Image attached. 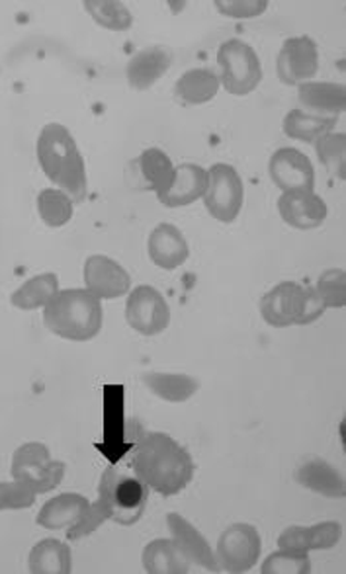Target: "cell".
I'll return each mask as SVG.
<instances>
[{"mask_svg":"<svg viewBox=\"0 0 346 574\" xmlns=\"http://www.w3.org/2000/svg\"><path fill=\"white\" fill-rule=\"evenodd\" d=\"M126 321L141 336H156L171 325V307L153 285H138L126 301Z\"/></svg>","mask_w":346,"mask_h":574,"instance_id":"obj_10","label":"cell"},{"mask_svg":"<svg viewBox=\"0 0 346 574\" xmlns=\"http://www.w3.org/2000/svg\"><path fill=\"white\" fill-rule=\"evenodd\" d=\"M191 565V561L182 555L173 540L161 538L149 541L143 549V568L149 574H188L192 571Z\"/></svg>","mask_w":346,"mask_h":574,"instance_id":"obj_26","label":"cell"},{"mask_svg":"<svg viewBox=\"0 0 346 574\" xmlns=\"http://www.w3.org/2000/svg\"><path fill=\"white\" fill-rule=\"evenodd\" d=\"M35 153L45 176L57 188L63 189L75 204L87 199V166L69 129L61 123H47L40 131Z\"/></svg>","mask_w":346,"mask_h":574,"instance_id":"obj_2","label":"cell"},{"mask_svg":"<svg viewBox=\"0 0 346 574\" xmlns=\"http://www.w3.org/2000/svg\"><path fill=\"white\" fill-rule=\"evenodd\" d=\"M143 386L151 393L166 403H186L194 394L198 393V379L188 373H161V371H149L143 376Z\"/></svg>","mask_w":346,"mask_h":574,"instance_id":"obj_23","label":"cell"},{"mask_svg":"<svg viewBox=\"0 0 346 574\" xmlns=\"http://www.w3.org/2000/svg\"><path fill=\"white\" fill-rule=\"evenodd\" d=\"M208 176L209 186L204 194V206L219 224H234L245 202L241 174L231 164L217 163L209 169Z\"/></svg>","mask_w":346,"mask_h":574,"instance_id":"obj_8","label":"cell"},{"mask_svg":"<svg viewBox=\"0 0 346 574\" xmlns=\"http://www.w3.org/2000/svg\"><path fill=\"white\" fill-rule=\"evenodd\" d=\"M295 483L321 497L333 498V500L346 497L345 477L340 475L337 467H333L331 463L320 457L307 459L295 469Z\"/></svg>","mask_w":346,"mask_h":574,"instance_id":"obj_21","label":"cell"},{"mask_svg":"<svg viewBox=\"0 0 346 574\" xmlns=\"http://www.w3.org/2000/svg\"><path fill=\"white\" fill-rule=\"evenodd\" d=\"M148 252L156 268L169 272L181 268L191 258L188 240L184 239L181 229L173 224L156 225L149 235Z\"/></svg>","mask_w":346,"mask_h":574,"instance_id":"obj_16","label":"cell"},{"mask_svg":"<svg viewBox=\"0 0 346 574\" xmlns=\"http://www.w3.org/2000/svg\"><path fill=\"white\" fill-rule=\"evenodd\" d=\"M343 538V526L338 522H321L315 526H290L278 538V548L294 551H320L333 549Z\"/></svg>","mask_w":346,"mask_h":574,"instance_id":"obj_17","label":"cell"},{"mask_svg":"<svg viewBox=\"0 0 346 574\" xmlns=\"http://www.w3.org/2000/svg\"><path fill=\"white\" fill-rule=\"evenodd\" d=\"M106 522H108V516H106L105 510L96 505V502L95 505L90 502V508H88L85 518L67 530V538H69L71 541L85 540V538H88L90 533H95L96 530Z\"/></svg>","mask_w":346,"mask_h":574,"instance_id":"obj_37","label":"cell"},{"mask_svg":"<svg viewBox=\"0 0 346 574\" xmlns=\"http://www.w3.org/2000/svg\"><path fill=\"white\" fill-rule=\"evenodd\" d=\"M88 508H90V500L87 497L77 495V492H63L42 506L35 522L40 528L50 530V532L69 530L85 518Z\"/></svg>","mask_w":346,"mask_h":574,"instance_id":"obj_18","label":"cell"},{"mask_svg":"<svg viewBox=\"0 0 346 574\" xmlns=\"http://www.w3.org/2000/svg\"><path fill=\"white\" fill-rule=\"evenodd\" d=\"M260 317L274 328L312 325L327 311L313 288L282 282L260 297Z\"/></svg>","mask_w":346,"mask_h":574,"instance_id":"obj_4","label":"cell"},{"mask_svg":"<svg viewBox=\"0 0 346 574\" xmlns=\"http://www.w3.org/2000/svg\"><path fill=\"white\" fill-rule=\"evenodd\" d=\"M131 469L163 497H176L194 479V459L186 447L163 432H148L131 450Z\"/></svg>","mask_w":346,"mask_h":574,"instance_id":"obj_1","label":"cell"},{"mask_svg":"<svg viewBox=\"0 0 346 574\" xmlns=\"http://www.w3.org/2000/svg\"><path fill=\"white\" fill-rule=\"evenodd\" d=\"M102 303L88 290H63L44 307V325L71 343H88L102 328Z\"/></svg>","mask_w":346,"mask_h":574,"instance_id":"obj_3","label":"cell"},{"mask_svg":"<svg viewBox=\"0 0 346 574\" xmlns=\"http://www.w3.org/2000/svg\"><path fill=\"white\" fill-rule=\"evenodd\" d=\"M149 487L136 475H128L118 467H106L98 483L96 505L105 510L108 520L118 526L138 523L148 508Z\"/></svg>","mask_w":346,"mask_h":574,"instance_id":"obj_5","label":"cell"},{"mask_svg":"<svg viewBox=\"0 0 346 574\" xmlns=\"http://www.w3.org/2000/svg\"><path fill=\"white\" fill-rule=\"evenodd\" d=\"M262 553L260 533L251 523H234L217 541L216 559L221 571L229 574L249 573Z\"/></svg>","mask_w":346,"mask_h":574,"instance_id":"obj_9","label":"cell"},{"mask_svg":"<svg viewBox=\"0 0 346 574\" xmlns=\"http://www.w3.org/2000/svg\"><path fill=\"white\" fill-rule=\"evenodd\" d=\"M34 490L28 489L22 483H0V512H14V510H28L35 505Z\"/></svg>","mask_w":346,"mask_h":574,"instance_id":"obj_35","label":"cell"},{"mask_svg":"<svg viewBox=\"0 0 346 574\" xmlns=\"http://www.w3.org/2000/svg\"><path fill=\"white\" fill-rule=\"evenodd\" d=\"M136 166H138L141 181L145 182V189H153L156 197L163 196L166 194V189L171 188L176 166L165 151H161L156 147L145 149L143 153L139 154Z\"/></svg>","mask_w":346,"mask_h":574,"instance_id":"obj_24","label":"cell"},{"mask_svg":"<svg viewBox=\"0 0 346 574\" xmlns=\"http://www.w3.org/2000/svg\"><path fill=\"white\" fill-rule=\"evenodd\" d=\"M28 571L32 574H69L73 571L69 545L60 540L35 543L28 557Z\"/></svg>","mask_w":346,"mask_h":574,"instance_id":"obj_27","label":"cell"},{"mask_svg":"<svg viewBox=\"0 0 346 574\" xmlns=\"http://www.w3.org/2000/svg\"><path fill=\"white\" fill-rule=\"evenodd\" d=\"M315 151H317L320 163L323 164L325 169H329L331 172H335V176H337L338 181H345V133H340V131H329L327 136H323V138L315 141Z\"/></svg>","mask_w":346,"mask_h":574,"instance_id":"obj_32","label":"cell"},{"mask_svg":"<svg viewBox=\"0 0 346 574\" xmlns=\"http://www.w3.org/2000/svg\"><path fill=\"white\" fill-rule=\"evenodd\" d=\"M277 206L282 221L298 231L317 229L329 215V207L323 197L315 194V189L282 192Z\"/></svg>","mask_w":346,"mask_h":574,"instance_id":"obj_12","label":"cell"},{"mask_svg":"<svg viewBox=\"0 0 346 574\" xmlns=\"http://www.w3.org/2000/svg\"><path fill=\"white\" fill-rule=\"evenodd\" d=\"M298 100L302 104L303 112L338 120V116L345 112L346 108L345 85L310 80L298 86Z\"/></svg>","mask_w":346,"mask_h":574,"instance_id":"obj_19","label":"cell"},{"mask_svg":"<svg viewBox=\"0 0 346 574\" xmlns=\"http://www.w3.org/2000/svg\"><path fill=\"white\" fill-rule=\"evenodd\" d=\"M85 9L96 24L106 28V30L126 32L133 26V17H131L130 9L120 0H87Z\"/></svg>","mask_w":346,"mask_h":574,"instance_id":"obj_31","label":"cell"},{"mask_svg":"<svg viewBox=\"0 0 346 574\" xmlns=\"http://www.w3.org/2000/svg\"><path fill=\"white\" fill-rule=\"evenodd\" d=\"M173 65V53L163 45L145 47L131 57L126 75L136 90H149L156 85L161 78L165 77L166 71Z\"/></svg>","mask_w":346,"mask_h":574,"instance_id":"obj_20","label":"cell"},{"mask_svg":"<svg viewBox=\"0 0 346 574\" xmlns=\"http://www.w3.org/2000/svg\"><path fill=\"white\" fill-rule=\"evenodd\" d=\"M85 285L98 300H118L131 292V275L105 254H93L85 262Z\"/></svg>","mask_w":346,"mask_h":574,"instance_id":"obj_13","label":"cell"},{"mask_svg":"<svg viewBox=\"0 0 346 574\" xmlns=\"http://www.w3.org/2000/svg\"><path fill=\"white\" fill-rule=\"evenodd\" d=\"M269 174L282 192L315 189L312 159L294 147H282L270 156Z\"/></svg>","mask_w":346,"mask_h":574,"instance_id":"obj_14","label":"cell"},{"mask_svg":"<svg viewBox=\"0 0 346 574\" xmlns=\"http://www.w3.org/2000/svg\"><path fill=\"white\" fill-rule=\"evenodd\" d=\"M60 292L57 274L45 272L22 283L17 292L10 295V303L22 311H35V308H44Z\"/></svg>","mask_w":346,"mask_h":574,"instance_id":"obj_28","label":"cell"},{"mask_svg":"<svg viewBox=\"0 0 346 574\" xmlns=\"http://www.w3.org/2000/svg\"><path fill=\"white\" fill-rule=\"evenodd\" d=\"M262 574H310L312 573V559L305 551L294 549H278L267 557L260 568Z\"/></svg>","mask_w":346,"mask_h":574,"instance_id":"obj_33","label":"cell"},{"mask_svg":"<svg viewBox=\"0 0 346 574\" xmlns=\"http://www.w3.org/2000/svg\"><path fill=\"white\" fill-rule=\"evenodd\" d=\"M65 463L53 459L52 452L42 442H28L12 455L10 475L35 495L55 490L65 479Z\"/></svg>","mask_w":346,"mask_h":574,"instance_id":"obj_6","label":"cell"},{"mask_svg":"<svg viewBox=\"0 0 346 574\" xmlns=\"http://www.w3.org/2000/svg\"><path fill=\"white\" fill-rule=\"evenodd\" d=\"M208 171L199 164H181L176 166L174 182L159 202L166 207H186L198 202L208 192Z\"/></svg>","mask_w":346,"mask_h":574,"instance_id":"obj_22","label":"cell"},{"mask_svg":"<svg viewBox=\"0 0 346 574\" xmlns=\"http://www.w3.org/2000/svg\"><path fill=\"white\" fill-rule=\"evenodd\" d=\"M337 118H325L315 113L303 112L300 108H294L284 118V133L288 138L302 143H315L317 139L327 136L329 131H335Z\"/></svg>","mask_w":346,"mask_h":574,"instance_id":"obj_29","label":"cell"},{"mask_svg":"<svg viewBox=\"0 0 346 574\" xmlns=\"http://www.w3.org/2000/svg\"><path fill=\"white\" fill-rule=\"evenodd\" d=\"M37 214L47 227L60 229L73 219L75 202L63 189L45 188L37 194Z\"/></svg>","mask_w":346,"mask_h":574,"instance_id":"obj_30","label":"cell"},{"mask_svg":"<svg viewBox=\"0 0 346 574\" xmlns=\"http://www.w3.org/2000/svg\"><path fill=\"white\" fill-rule=\"evenodd\" d=\"M320 71L317 43L310 35L288 37L278 53L277 75L286 86H300L310 83Z\"/></svg>","mask_w":346,"mask_h":574,"instance_id":"obj_11","label":"cell"},{"mask_svg":"<svg viewBox=\"0 0 346 574\" xmlns=\"http://www.w3.org/2000/svg\"><path fill=\"white\" fill-rule=\"evenodd\" d=\"M217 12L229 18H257L269 10V0H216Z\"/></svg>","mask_w":346,"mask_h":574,"instance_id":"obj_36","label":"cell"},{"mask_svg":"<svg viewBox=\"0 0 346 574\" xmlns=\"http://www.w3.org/2000/svg\"><path fill=\"white\" fill-rule=\"evenodd\" d=\"M315 293L325 308H343L346 305V278L343 268L325 270L317 280Z\"/></svg>","mask_w":346,"mask_h":574,"instance_id":"obj_34","label":"cell"},{"mask_svg":"<svg viewBox=\"0 0 346 574\" xmlns=\"http://www.w3.org/2000/svg\"><path fill=\"white\" fill-rule=\"evenodd\" d=\"M221 80L212 69L186 71L174 85V96L184 106H202L216 98Z\"/></svg>","mask_w":346,"mask_h":574,"instance_id":"obj_25","label":"cell"},{"mask_svg":"<svg viewBox=\"0 0 346 574\" xmlns=\"http://www.w3.org/2000/svg\"><path fill=\"white\" fill-rule=\"evenodd\" d=\"M217 63L221 67V86L229 95L247 96L255 93L262 83V65L251 45L242 40L221 43L217 52Z\"/></svg>","mask_w":346,"mask_h":574,"instance_id":"obj_7","label":"cell"},{"mask_svg":"<svg viewBox=\"0 0 346 574\" xmlns=\"http://www.w3.org/2000/svg\"><path fill=\"white\" fill-rule=\"evenodd\" d=\"M166 528H169L176 548L181 549L182 555L188 559L192 565L202 566L209 573L221 571L217 565L214 549L194 523L188 522L184 516L173 512V515H166Z\"/></svg>","mask_w":346,"mask_h":574,"instance_id":"obj_15","label":"cell"}]
</instances>
